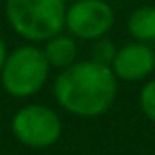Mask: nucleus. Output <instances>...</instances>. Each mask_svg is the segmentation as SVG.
Returning <instances> with one entry per match:
<instances>
[{
  "mask_svg": "<svg viewBox=\"0 0 155 155\" xmlns=\"http://www.w3.org/2000/svg\"><path fill=\"white\" fill-rule=\"evenodd\" d=\"M118 92V79L112 69L94 61H77L59 71L53 81V96L67 114L96 118L112 108Z\"/></svg>",
  "mask_w": 155,
  "mask_h": 155,
  "instance_id": "obj_1",
  "label": "nucleus"
},
{
  "mask_svg": "<svg viewBox=\"0 0 155 155\" xmlns=\"http://www.w3.org/2000/svg\"><path fill=\"white\" fill-rule=\"evenodd\" d=\"M6 22L14 34L28 43H45L65 31V0H6Z\"/></svg>",
  "mask_w": 155,
  "mask_h": 155,
  "instance_id": "obj_2",
  "label": "nucleus"
},
{
  "mask_svg": "<svg viewBox=\"0 0 155 155\" xmlns=\"http://www.w3.org/2000/svg\"><path fill=\"white\" fill-rule=\"evenodd\" d=\"M49 71L51 67L45 61L41 47L24 43L8 53L0 71V83L12 98H31L45 87Z\"/></svg>",
  "mask_w": 155,
  "mask_h": 155,
  "instance_id": "obj_3",
  "label": "nucleus"
},
{
  "mask_svg": "<svg viewBox=\"0 0 155 155\" xmlns=\"http://www.w3.org/2000/svg\"><path fill=\"white\" fill-rule=\"evenodd\" d=\"M12 136L31 149H47L61 140L63 122L53 108L45 104H26L12 116Z\"/></svg>",
  "mask_w": 155,
  "mask_h": 155,
  "instance_id": "obj_4",
  "label": "nucleus"
},
{
  "mask_svg": "<svg viewBox=\"0 0 155 155\" xmlns=\"http://www.w3.org/2000/svg\"><path fill=\"white\" fill-rule=\"evenodd\" d=\"M114 26V10L106 0H75L67 6L65 30L75 39L96 41Z\"/></svg>",
  "mask_w": 155,
  "mask_h": 155,
  "instance_id": "obj_5",
  "label": "nucleus"
},
{
  "mask_svg": "<svg viewBox=\"0 0 155 155\" xmlns=\"http://www.w3.org/2000/svg\"><path fill=\"white\" fill-rule=\"evenodd\" d=\"M110 69L118 81H126V83L143 81L155 69V51L147 43L130 41L118 47V53Z\"/></svg>",
  "mask_w": 155,
  "mask_h": 155,
  "instance_id": "obj_6",
  "label": "nucleus"
},
{
  "mask_svg": "<svg viewBox=\"0 0 155 155\" xmlns=\"http://www.w3.org/2000/svg\"><path fill=\"white\" fill-rule=\"evenodd\" d=\"M41 51L45 55V61L49 63L51 69H63L71 67L79 61V45L77 39L69 34H57L45 43H41Z\"/></svg>",
  "mask_w": 155,
  "mask_h": 155,
  "instance_id": "obj_7",
  "label": "nucleus"
},
{
  "mask_svg": "<svg viewBox=\"0 0 155 155\" xmlns=\"http://www.w3.org/2000/svg\"><path fill=\"white\" fill-rule=\"evenodd\" d=\"M128 31L134 41L151 43L155 41V6H140L130 14Z\"/></svg>",
  "mask_w": 155,
  "mask_h": 155,
  "instance_id": "obj_8",
  "label": "nucleus"
},
{
  "mask_svg": "<svg viewBox=\"0 0 155 155\" xmlns=\"http://www.w3.org/2000/svg\"><path fill=\"white\" fill-rule=\"evenodd\" d=\"M116 53H118V47L114 45L112 39L108 38L96 39V41H92V47H91V61L104 65V67H112Z\"/></svg>",
  "mask_w": 155,
  "mask_h": 155,
  "instance_id": "obj_9",
  "label": "nucleus"
},
{
  "mask_svg": "<svg viewBox=\"0 0 155 155\" xmlns=\"http://www.w3.org/2000/svg\"><path fill=\"white\" fill-rule=\"evenodd\" d=\"M140 108L147 120L155 124V79L147 81L140 92Z\"/></svg>",
  "mask_w": 155,
  "mask_h": 155,
  "instance_id": "obj_10",
  "label": "nucleus"
},
{
  "mask_svg": "<svg viewBox=\"0 0 155 155\" xmlns=\"http://www.w3.org/2000/svg\"><path fill=\"white\" fill-rule=\"evenodd\" d=\"M6 57H8V49H6V41L4 38L0 35V71H2L4 63H6Z\"/></svg>",
  "mask_w": 155,
  "mask_h": 155,
  "instance_id": "obj_11",
  "label": "nucleus"
}]
</instances>
